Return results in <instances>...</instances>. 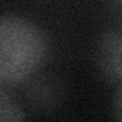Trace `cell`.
<instances>
[{"mask_svg":"<svg viewBox=\"0 0 122 122\" xmlns=\"http://www.w3.org/2000/svg\"><path fill=\"white\" fill-rule=\"evenodd\" d=\"M47 40L35 23L17 15L0 17V84L32 75L46 58Z\"/></svg>","mask_w":122,"mask_h":122,"instance_id":"1","label":"cell"},{"mask_svg":"<svg viewBox=\"0 0 122 122\" xmlns=\"http://www.w3.org/2000/svg\"><path fill=\"white\" fill-rule=\"evenodd\" d=\"M99 63L107 76L122 82V29L110 30L101 40Z\"/></svg>","mask_w":122,"mask_h":122,"instance_id":"2","label":"cell"},{"mask_svg":"<svg viewBox=\"0 0 122 122\" xmlns=\"http://www.w3.org/2000/svg\"><path fill=\"white\" fill-rule=\"evenodd\" d=\"M25 114L21 113L18 104L8 95L5 90L0 89V121H21Z\"/></svg>","mask_w":122,"mask_h":122,"instance_id":"3","label":"cell"},{"mask_svg":"<svg viewBox=\"0 0 122 122\" xmlns=\"http://www.w3.org/2000/svg\"><path fill=\"white\" fill-rule=\"evenodd\" d=\"M113 114L117 121H122V82L119 84L113 99Z\"/></svg>","mask_w":122,"mask_h":122,"instance_id":"4","label":"cell"}]
</instances>
